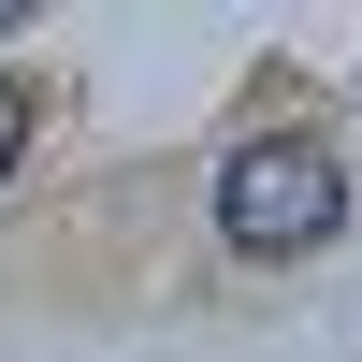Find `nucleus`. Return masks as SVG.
Listing matches in <instances>:
<instances>
[{
    "instance_id": "obj_1",
    "label": "nucleus",
    "mask_w": 362,
    "mask_h": 362,
    "mask_svg": "<svg viewBox=\"0 0 362 362\" xmlns=\"http://www.w3.org/2000/svg\"><path fill=\"white\" fill-rule=\"evenodd\" d=\"M334 232H348L334 145H319L305 116H261V131L218 160V247L232 261H305V247H334Z\"/></svg>"
},
{
    "instance_id": "obj_2",
    "label": "nucleus",
    "mask_w": 362,
    "mask_h": 362,
    "mask_svg": "<svg viewBox=\"0 0 362 362\" xmlns=\"http://www.w3.org/2000/svg\"><path fill=\"white\" fill-rule=\"evenodd\" d=\"M29 116H44V87H29V73H0V174L29 160Z\"/></svg>"
}]
</instances>
